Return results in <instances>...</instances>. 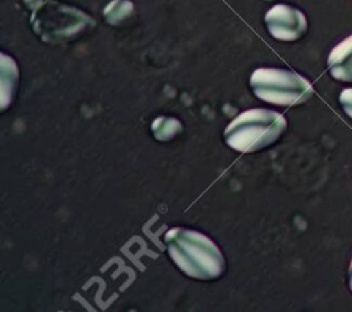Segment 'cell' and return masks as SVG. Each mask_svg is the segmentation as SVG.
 Segmentation results:
<instances>
[{"label": "cell", "mask_w": 352, "mask_h": 312, "mask_svg": "<svg viewBox=\"0 0 352 312\" xmlns=\"http://www.w3.org/2000/svg\"><path fill=\"white\" fill-rule=\"evenodd\" d=\"M164 242L170 258L186 275L210 280L224 272V257L206 235L192 230L172 228L165 234Z\"/></svg>", "instance_id": "obj_1"}, {"label": "cell", "mask_w": 352, "mask_h": 312, "mask_svg": "<svg viewBox=\"0 0 352 312\" xmlns=\"http://www.w3.org/2000/svg\"><path fill=\"white\" fill-rule=\"evenodd\" d=\"M282 114L268 109H250L238 114L226 128L227 146L239 153H252L275 143L286 129Z\"/></svg>", "instance_id": "obj_2"}, {"label": "cell", "mask_w": 352, "mask_h": 312, "mask_svg": "<svg viewBox=\"0 0 352 312\" xmlns=\"http://www.w3.org/2000/svg\"><path fill=\"white\" fill-rule=\"evenodd\" d=\"M250 88L258 99L279 106L301 104L314 95L307 78L290 70L272 67L254 70L250 76Z\"/></svg>", "instance_id": "obj_3"}, {"label": "cell", "mask_w": 352, "mask_h": 312, "mask_svg": "<svg viewBox=\"0 0 352 312\" xmlns=\"http://www.w3.org/2000/svg\"><path fill=\"white\" fill-rule=\"evenodd\" d=\"M265 25L270 34L282 41H294L307 30L304 14L290 5L278 4L265 14Z\"/></svg>", "instance_id": "obj_4"}, {"label": "cell", "mask_w": 352, "mask_h": 312, "mask_svg": "<svg viewBox=\"0 0 352 312\" xmlns=\"http://www.w3.org/2000/svg\"><path fill=\"white\" fill-rule=\"evenodd\" d=\"M327 66L336 80L352 82V36L331 49L327 58Z\"/></svg>", "instance_id": "obj_5"}, {"label": "cell", "mask_w": 352, "mask_h": 312, "mask_svg": "<svg viewBox=\"0 0 352 312\" xmlns=\"http://www.w3.org/2000/svg\"><path fill=\"white\" fill-rule=\"evenodd\" d=\"M153 135L161 140H169L175 135H177L182 131V125L176 118L170 117H158L153 124H151Z\"/></svg>", "instance_id": "obj_6"}, {"label": "cell", "mask_w": 352, "mask_h": 312, "mask_svg": "<svg viewBox=\"0 0 352 312\" xmlns=\"http://www.w3.org/2000/svg\"><path fill=\"white\" fill-rule=\"evenodd\" d=\"M340 103L344 109V111L352 118V88L344 89L340 95Z\"/></svg>", "instance_id": "obj_7"}, {"label": "cell", "mask_w": 352, "mask_h": 312, "mask_svg": "<svg viewBox=\"0 0 352 312\" xmlns=\"http://www.w3.org/2000/svg\"><path fill=\"white\" fill-rule=\"evenodd\" d=\"M348 285H349V289L352 291V261H351V265H349V269H348Z\"/></svg>", "instance_id": "obj_8"}]
</instances>
